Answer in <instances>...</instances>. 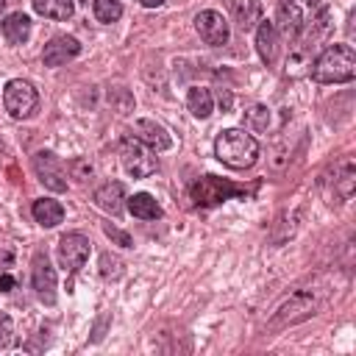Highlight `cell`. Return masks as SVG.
Returning a JSON list of instances; mask_svg holds the SVG:
<instances>
[{
	"instance_id": "obj_17",
	"label": "cell",
	"mask_w": 356,
	"mask_h": 356,
	"mask_svg": "<svg viewBox=\"0 0 356 356\" xmlns=\"http://www.w3.org/2000/svg\"><path fill=\"white\" fill-rule=\"evenodd\" d=\"M3 36L8 44H25L31 36V19L22 11H14L3 19Z\"/></svg>"
},
{
	"instance_id": "obj_22",
	"label": "cell",
	"mask_w": 356,
	"mask_h": 356,
	"mask_svg": "<svg viewBox=\"0 0 356 356\" xmlns=\"http://www.w3.org/2000/svg\"><path fill=\"white\" fill-rule=\"evenodd\" d=\"M278 22H281V28H284L286 36H298L300 28L306 25L303 22V14H300V8L295 3H281L278 6Z\"/></svg>"
},
{
	"instance_id": "obj_20",
	"label": "cell",
	"mask_w": 356,
	"mask_h": 356,
	"mask_svg": "<svg viewBox=\"0 0 356 356\" xmlns=\"http://www.w3.org/2000/svg\"><path fill=\"white\" fill-rule=\"evenodd\" d=\"M186 108H189L197 120H206V117L211 114V108H214L211 92H209L206 86H192L189 95H186Z\"/></svg>"
},
{
	"instance_id": "obj_29",
	"label": "cell",
	"mask_w": 356,
	"mask_h": 356,
	"mask_svg": "<svg viewBox=\"0 0 356 356\" xmlns=\"http://www.w3.org/2000/svg\"><path fill=\"white\" fill-rule=\"evenodd\" d=\"M220 106H222V111H228V108H231V95H228V92H222V89H220Z\"/></svg>"
},
{
	"instance_id": "obj_23",
	"label": "cell",
	"mask_w": 356,
	"mask_h": 356,
	"mask_svg": "<svg viewBox=\"0 0 356 356\" xmlns=\"http://www.w3.org/2000/svg\"><path fill=\"white\" fill-rule=\"evenodd\" d=\"M92 11H95V19L97 22H106V25H111V22H117L122 17L120 0H95L92 3Z\"/></svg>"
},
{
	"instance_id": "obj_30",
	"label": "cell",
	"mask_w": 356,
	"mask_h": 356,
	"mask_svg": "<svg viewBox=\"0 0 356 356\" xmlns=\"http://www.w3.org/2000/svg\"><path fill=\"white\" fill-rule=\"evenodd\" d=\"M139 3H142L145 8H159V6L164 3V0H139Z\"/></svg>"
},
{
	"instance_id": "obj_26",
	"label": "cell",
	"mask_w": 356,
	"mask_h": 356,
	"mask_svg": "<svg viewBox=\"0 0 356 356\" xmlns=\"http://www.w3.org/2000/svg\"><path fill=\"white\" fill-rule=\"evenodd\" d=\"M103 231H106V236H111L117 245H122V248H134V239H131V234H125V231H120L117 225H111V222H106L103 225Z\"/></svg>"
},
{
	"instance_id": "obj_13",
	"label": "cell",
	"mask_w": 356,
	"mask_h": 356,
	"mask_svg": "<svg viewBox=\"0 0 356 356\" xmlns=\"http://www.w3.org/2000/svg\"><path fill=\"white\" fill-rule=\"evenodd\" d=\"M134 136L142 139L145 145H150L156 153H159V150H167V147L172 145L167 128L159 125L156 120H136V122H134Z\"/></svg>"
},
{
	"instance_id": "obj_15",
	"label": "cell",
	"mask_w": 356,
	"mask_h": 356,
	"mask_svg": "<svg viewBox=\"0 0 356 356\" xmlns=\"http://www.w3.org/2000/svg\"><path fill=\"white\" fill-rule=\"evenodd\" d=\"M231 14H234L236 28L242 33H248L261 22V3L259 0H234L231 3Z\"/></svg>"
},
{
	"instance_id": "obj_5",
	"label": "cell",
	"mask_w": 356,
	"mask_h": 356,
	"mask_svg": "<svg viewBox=\"0 0 356 356\" xmlns=\"http://www.w3.org/2000/svg\"><path fill=\"white\" fill-rule=\"evenodd\" d=\"M231 195H245V192L239 186H234L231 181H222L217 175H206L192 186V200L197 206H214V203H220Z\"/></svg>"
},
{
	"instance_id": "obj_6",
	"label": "cell",
	"mask_w": 356,
	"mask_h": 356,
	"mask_svg": "<svg viewBox=\"0 0 356 356\" xmlns=\"http://www.w3.org/2000/svg\"><path fill=\"white\" fill-rule=\"evenodd\" d=\"M314 309H317L314 298H309L306 292H295V295L275 312V317L267 323V328H284V325H292V323H298V320H306V317L314 314Z\"/></svg>"
},
{
	"instance_id": "obj_3",
	"label": "cell",
	"mask_w": 356,
	"mask_h": 356,
	"mask_svg": "<svg viewBox=\"0 0 356 356\" xmlns=\"http://www.w3.org/2000/svg\"><path fill=\"white\" fill-rule=\"evenodd\" d=\"M120 159H122V167L134 178H147L159 167L156 150L150 145H145L142 139H136V136H122V142H120Z\"/></svg>"
},
{
	"instance_id": "obj_12",
	"label": "cell",
	"mask_w": 356,
	"mask_h": 356,
	"mask_svg": "<svg viewBox=\"0 0 356 356\" xmlns=\"http://www.w3.org/2000/svg\"><path fill=\"white\" fill-rule=\"evenodd\" d=\"M256 50L261 56V61L267 67H273L278 61V53H281V44H278V25L264 19L256 25Z\"/></svg>"
},
{
	"instance_id": "obj_27",
	"label": "cell",
	"mask_w": 356,
	"mask_h": 356,
	"mask_svg": "<svg viewBox=\"0 0 356 356\" xmlns=\"http://www.w3.org/2000/svg\"><path fill=\"white\" fill-rule=\"evenodd\" d=\"M11 334H14L11 317L6 312H0V348H8L11 345Z\"/></svg>"
},
{
	"instance_id": "obj_1",
	"label": "cell",
	"mask_w": 356,
	"mask_h": 356,
	"mask_svg": "<svg viewBox=\"0 0 356 356\" xmlns=\"http://www.w3.org/2000/svg\"><path fill=\"white\" fill-rule=\"evenodd\" d=\"M353 75H356V53L350 44H331L312 64V78L317 83H348L353 81Z\"/></svg>"
},
{
	"instance_id": "obj_11",
	"label": "cell",
	"mask_w": 356,
	"mask_h": 356,
	"mask_svg": "<svg viewBox=\"0 0 356 356\" xmlns=\"http://www.w3.org/2000/svg\"><path fill=\"white\" fill-rule=\"evenodd\" d=\"M31 281H33V289H36L39 300H44V303H53V300H56V273H53L47 256H42V253L33 256Z\"/></svg>"
},
{
	"instance_id": "obj_25",
	"label": "cell",
	"mask_w": 356,
	"mask_h": 356,
	"mask_svg": "<svg viewBox=\"0 0 356 356\" xmlns=\"http://www.w3.org/2000/svg\"><path fill=\"white\" fill-rule=\"evenodd\" d=\"M100 275L103 278H120L122 275V261L111 253H103L100 256Z\"/></svg>"
},
{
	"instance_id": "obj_19",
	"label": "cell",
	"mask_w": 356,
	"mask_h": 356,
	"mask_svg": "<svg viewBox=\"0 0 356 356\" xmlns=\"http://www.w3.org/2000/svg\"><path fill=\"white\" fill-rule=\"evenodd\" d=\"M353 184H356V167L350 159H342L334 167V192L339 197H350L353 195Z\"/></svg>"
},
{
	"instance_id": "obj_7",
	"label": "cell",
	"mask_w": 356,
	"mask_h": 356,
	"mask_svg": "<svg viewBox=\"0 0 356 356\" xmlns=\"http://www.w3.org/2000/svg\"><path fill=\"white\" fill-rule=\"evenodd\" d=\"M89 259V239L83 234H64L58 239V261L67 273H78Z\"/></svg>"
},
{
	"instance_id": "obj_10",
	"label": "cell",
	"mask_w": 356,
	"mask_h": 356,
	"mask_svg": "<svg viewBox=\"0 0 356 356\" xmlns=\"http://www.w3.org/2000/svg\"><path fill=\"white\" fill-rule=\"evenodd\" d=\"M78 53H81L78 39L61 33V36H53V39L44 44V50H42V61H44V67H61V64L72 61Z\"/></svg>"
},
{
	"instance_id": "obj_16",
	"label": "cell",
	"mask_w": 356,
	"mask_h": 356,
	"mask_svg": "<svg viewBox=\"0 0 356 356\" xmlns=\"http://www.w3.org/2000/svg\"><path fill=\"white\" fill-rule=\"evenodd\" d=\"M31 211H33V220H36L42 228H56V225L64 220V206H61L58 200H53V197H39V200H33Z\"/></svg>"
},
{
	"instance_id": "obj_4",
	"label": "cell",
	"mask_w": 356,
	"mask_h": 356,
	"mask_svg": "<svg viewBox=\"0 0 356 356\" xmlns=\"http://www.w3.org/2000/svg\"><path fill=\"white\" fill-rule=\"evenodd\" d=\"M3 106H6V111H8L14 120H25V117H31V114L36 111L39 95H36V89H33L31 81L14 78V81H8L6 89H3Z\"/></svg>"
},
{
	"instance_id": "obj_24",
	"label": "cell",
	"mask_w": 356,
	"mask_h": 356,
	"mask_svg": "<svg viewBox=\"0 0 356 356\" xmlns=\"http://www.w3.org/2000/svg\"><path fill=\"white\" fill-rule=\"evenodd\" d=\"M248 125L253 128V131H264L267 125H270V108L267 106H250L248 108Z\"/></svg>"
},
{
	"instance_id": "obj_33",
	"label": "cell",
	"mask_w": 356,
	"mask_h": 356,
	"mask_svg": "<svg viewBox=\"0 0 356 356\" xmlns=\"http://www.w3.org/2000/svg\"><path fill=\"white\" fill-rule=\"evenodd\" d=\"M281 3H295V6H298V0H281Z\"/></svg>"
},
{
	"instance_id": "obj_32",
	"label": "cell",
	"mask_w": 356,
	"mask_h": 356,
	"mask_svg": "<svg viewBox=\"0 0 356 356\" xmlns=\"http://www.w3.org/2000/svg\"><path fill=\"white\" fill-rule=\"evenodd\" d=\"M6 6H8V0H0V14L6 11Z\"/></svg>"
},
{
	"instance_id": "obj_9",
	"label": "cell",
	"mask_w": 356,
	"mask_h": 356,
	"mask_svg": "<svg viewBox=\"0 0 356 356\" xmlns=\"http://www.w3.org/2000/svg\"><path fill=\"white\" fill-rule=\"evenodd\" d=\"M33 167H36L39 181H42L47 189H53V192H67V172H64V164H61L53 153H47V150L36 153V156H33Z\"/></svg>"
},
{
	"instance_id": "obj_8",
	"label": "cell",
	"mask_w": 356,
	"mask_h": 356,
	"mask_svg": "<svg viewBox=\"0 0 356 356\" xmlns=\"http://www.w3.org/2000/svg\"><path fill=\"white\" fill-rule=\"evenodd\" d=\"M195 28H197L200 39H203L206 44H214V47L225 44L228 36H231L228 19H225L220 11H211V8H206V11H200V14L195 17Z\"/></svg>"
},
{
	"instance_id": "obj_28",
	"label": "cell",
	"mask_w": 356,
	"mask_h": 356,
	"mask_svg": "<svg viewBox=\"0 0 356 356\" xmlns=\"http://www.w3.org/2000/svg\"><path fill=\"white\" fill-rule=\"evenodd\" d=\"M11 289H14V278L3 273V275H0V292H11Z\"/></svg>"
},
{
	"instance_id": "obj_2",
	"label": "cell",
	"mask_w": 356,
	"mask_h": 356,
	"mask_svg": "<svg viewBox=\"0 0 356 356\" xmlns=\"http://www.w3.org/2000/svg\"><path fill=\"white\" fill-rule=\"evenodd\" d=\"M214 156L234 170L253 167L259 159V142L245 131V128H225L214 139Z\"/></svg>"
},
{
	"instance_id": "obj_14",
	"label": "cell",
	"mask_w": 356,
	"mask_h": 356,
	"mask_svg": "<svg viewBox=\"0 0 356 356\" xmlns=\"http://www.w3.org/2000/svg\"><path fill=\"white\" fill-rule=\"evenodd\" d=\"M122 200H125V189L120 181H106L100 189H95V203L111 217L122 214Z\"/></svg>"
},
{
	"instance_id": "obj_21",
	"label": "cell",
	"mask_w": 356,
	"mask_h": 356,
	"mask_svg": "<svg viewBox=\"0 0 356 356\" xmlns=\"http://www.w3.org/2000/svg\"><path fill=\"white\" fill-rule=\"evenodd\" d=\"M33 11L47 19H70L75 11L72 0H33Z\"/></svg>"
},
{
	"instance_id": "obj_18",
	"label": "cell",
	"mask_w": 356,
	"mask_h": 356,
	"mask_svg": "<svg viewBox=\"0 0 356 356\" xmlns=\"http://www.w3.org/2000/svg\"><path fill=\"white\" fill-rule=\"evenodd\" d=\"M128 211L136 217V220H161V206L153 200V195L147 192H136L128 197Z\"/></svg>"
},
{
	"instance_id": "obj_31",
	"label": "cell",
	"mask_w": 356,
	"mask_h": 356,
	"mask_svg": "<svg viewBox=\"0 0 356 356\" xmlns=\"http://www.w3.org/2000/svg\"><path fill=\"white\" fill-rule=\"evenodd\" d=\"M303 3H306V8H312V11L323 8V0H303Z\"/></svg>"
}]
</instances>
